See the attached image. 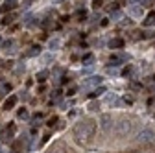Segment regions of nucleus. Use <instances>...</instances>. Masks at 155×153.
Here are the masks:
<instances>
[{"instance_id": "393cba45", "label": "nucleus", "mask_w": 155, "mask_h": 153, "mask_svg": "<svg viewBox=\"0 0 155 153\" xmlns=\"http://www.w3.org/2000/svg\"><path fill=\"white\" fill-rule=\"evenodd\" d=\"M55 122H57V118H55V116H54V118H50V120H48V125H54V124H55Z\"/></svg>"}, {"instance_id": "bb28decb", "label": "nucleus", "mask_w": 155, "mask_h": 153, "mask_svg": "<svg viewBox=\"0 0 155 153\" xmlns=\"http://www.w3.org/2000/svg\"><path fill=\"white\" fill-rule=\"evenodd\" d=\"M133 153H153V151H133Z\"/></svg>"}, {"instance_id": "1a4fd4ad", "label": "nucleus", "mask_w": 155, "mask_h": 153, "mask_svg": "<svg viewBox=\"0 0 155 153\" xmlns=\"http://www.w3.org/2000/svg\"><path fill=\"white\" fill-rule=\"evenodd\" d=\"M113 65H118L122 61H126V55H111V59H109Z\"/></svg>"}, {"instance_id": "4be33fe9", "label": "nucleus", "mask_w": 155, "mask_h": 153, "mask_svg": "<svg viewBox=\"0 0 155 153\" xmlns=\"http://www.w3.org/2000/svg\"><path fill=\"white\" fill-rule=\"evenodd\" d=\"M57 46H59V41H57V39H55V41H50V48H52V50L57 48Z\"/></svg>"}, {"instance_id": "20e7f679", "label": "nucleus", "mask_w": 155, "mask_h": 153, "mask_svg": "<svg viewBox=\"0 0 155 153\" xmlns=\"http://www.w3.org/2000/svg\"><path fill=\"white\" fill-rule=\"evenodd\" d=\"M100 124H102V129L104 131H109L111 125H113V116H111V114H104V116L100 118Z\"/></svg>"}, {"instance_id": "aec40b11", "label": "nucleus", "mask_w": 155, "mask_h": 153, "mask_svg": "<svg viewBox=\"0 0 155 153\" xmlns=\"http://www.w3.org/2000/svg\"><path fill=\"white\" fill-rule=\"evenodd\" d=\"M6 4H8V6H11V8H15V6L18 4V0H6Z\"/></svg>"}, {"instance_id": "0eeeda50", "label": "nucleus", "mask_w": 155, "mask_h": 153, "mask_svg": "<svg viewBox=\"0 0 155 153\" xmlns=\"http://www.w3.org/2000/svg\"><path fill=\"white\" fill-rule=\"evenodd\" d=\"M111 48H124V39H120V37H116V39H113L109 43Z\"/></svg>"}, {"instance_id": "9b49d317", "label": "nucleus", "mask_w": 155, "mask_h": 153, "mask_svg": "<svg viewBox=\"0 0 155 153\" xmlns=\"http://www.w3.org/2000/svg\"><path fill=\"white\" fill-rule=\"evenodd\" d=\"M102 83V78H100V76H94V78H91L85 85H100Z\"/></svg>"}, {"instance_id": "4468645a", "label": "nucleus", "mask_w": 155, "mask_h": 153, "mask_svg": "<svg viewBox=\"0 0 155 153\" xmlns=\"http://www.w3.org/2000/svg\"><path fill=\"white\" fill-rule=\"evenodd\" d=\"M37 54H41V46H33L26 55H30V57H31V55H37Z\"/></svg>"}, {"instance_id": "f03ea898", "label": "nucleus", "mask_w": 155, "mask_h": 153, "mask_svg": "<svg viewBox=\"0 0 155 153\" xmlns=\"http://www.w3.org/2000/svg\"><path fill=\"white\" fill-rule=\"evenodd\" d=\"M137 140H139L140 144L155 142V133H153V131H150V129H144V131H140L139 135H137Z\"/></svg>"}, {"instance_id": "f3484780", "label": "nucleus", "mask_w": 155, "mask_h": 153, "mask_svg": "<svg viewBox=\"0 0 155 153\" xmlns=\"http://www.w3.org/2000/svg\"><path fill=\"white\" fill-rule=\"evenodd\" d=\"M89 109H91V111H98V109H100L98 102H91V103H89Z\"/></svg>"}, {"instance_id": "2eb2a0df", "label": "nucleus", "mask_w": 155, "mask_h": 153, "mask_svg": "<svg viewBox=\"0 0 155 153\" xmlns=\"http://www.w3.org/2000/svg\"><path fill=\"white\" fill-rule=\"evenodd\" d=\"M102 92H105V89H104V87H100V89H96V90H94V92L91 94V96H92V98H98V96H100Z\"/></svg>"}, {"instance_id": "ddd939ff", "label": "nucleus", "mask_w": 155, "mask_h": 153, "mask_svg": "<svg viewBox=\"0 0 155 153\" xmlns=\"http://www.w3.org/2000/svg\"><path fill=\"white\" fill-rule=\"evenodd\" d=\"M15 46V43L13 41H8V43H2V48L6 50V52H11V48Z\"/></svg>"}, {"instance_id": "6ab92c4d", "label": "nucleus", "mask_w": 155, "mask_h": 153, "mask_svg": "<svg viewBox=\"0 0 155 153\" xmlns=\"http://www.w3.org/2000/svg\"><path fill=\"white\" fill-rule=\"evenodd\" d=\"M92 8H94V9H100V8H102V0H94V2H92Z\"/></svg>"}, {"instance_id": "dca6fc26", "label": "nucleus", "mask_w": 155, "mask_h": 153, "mask_svg": "<svg viewBox=\"0 0 155 153\" xmlns=\"http://www.w3.org/2000/svg\"><path fill=\"white\" fill-rule=\"evenodd\" d=\"M13 18H15V15H6L2 22H4V24H9V22H13Z\"/></svg>"}, {"instance_id": "f8f14e48", "label": "nucleus", "mask_w": 155, "mask_h": 153, "mask_svg": "<svg viewBox=\"0 0 155 153\" xmlns=\"http://www.w3.org/2000/svg\"><path fill=\"white\" fill-rule=\"evenodd\" d=\"M46 153H65V151H63V146H61V144H57V146L50 148V149H48Z\"/></svg>"}, {"instance_id": "c85d7f7f", "label": "nucleus", "mask_w": 155, "mask_h": 153, "mask_svg": "<svg viewBox=\"0 0 155 153\" xmlns=\"http://www.w3.org/2000/svg\"><path fill=\"white\" fill-rule=\"evenodd\" d=\"M0 153H2V151H0Z\"/></svg>"}, {"instance_id": "39448f33", "label": "nucleus", "mask_w": 155, "mask_h": 153, "mask_svg": "<svg viewBox=\"0 0 155 153\" xmlns=\"http://www.w3.org/2000/svg\"><path fill=\"white\" fill-rule=\"evenodd\" d=\"M129 131H131V124L124 120V122H122V124L118 125V135H120V137H126Z\"/></svg>"}, {"instance_id": "a878e982", "label": "nucleus", "mask_w": 155, "mask_h": 153, "mask_svg": "<svg viewBox=\"0 0 155 153\" xmlns=\"http://www.w3.org/2000/svg\"><path fill=\"white\" fill-rule=\"evenodd\" d=\"M9 9H13L11 6H8V4H4V8H2V11H9Z\"/></svg>"}, {"instance_id": "b1692460", "label": "nucleus", "mask_w": 155, "mask_h": 153, "mask_svg": "<svg viewBox=\"0 0 155 153\" xmlns=\"http://www.w3.org/2000/svg\"><path fill=\"white\" fill-rule=\"evenodd\" d=\"M74 92H76V89H74V87H70V89L67 90V94H68V96H72V94H74Z\"/></svg>"}, {"instance_id": "f257e3e1", "label": "nucleus", "mask_w": 155, "mask_h": 153, "mask_svg": "<svg viewBox=\"0 0 155 153\" xmlns=\"http://www.w3.org/2000/svg\"><path fill=\"white\" fill-rule=\"evenodd\" d=\"M94 129H96V122L91 120V118H87V120L80 122L74 127V138L78 142H87L94 135Z\"/></svg>"}, {"instance_id": "5701e85b", "label": "nucleus", "mask_w": 155, "mask_h": 153, "mask_svg": "<svg viewBox=\"0 0 155 153\" xmlns=\"http://www.w3.org/2000/svg\"><path fill=\"white\" fill-rule=\"evenodd\" d=\"M131 70H133V68H131V67H126V68H124V72H122V74H124V76H127V74H131Z\"/></svg>"}, {"instance_id": "cd10ccee", "label": "nucleus", "mask_w": 155, "mask_h": 153, "mask_svg": "<svg viewBox=\"0 0 155 153\" xmlns=\"http://www.w3.org/2000/svg\"><path fill=\"white\" fill-rule=\"evenodd\" d=\"M0 44H2V37H0Z\"/></svg>"}, {"instance_id": "6e6552de", "label": "nucleus", "mask_w": 155, "mask_h": 153, "mask_svg": "<svg viewBox=\"0 0 155 153\" xmlns=\"http://www.w3.org/2000/svg\"><path fill=\"white\" fill-rule=\"evenodd\" d=\"M142 24H144V26H153V24H155V11H151V13L146 17V21H144Z\"/></svg>"}, {"instance_id": "412c9836", "label": "nucleus", "mask_w": 155, "mask_h": 153, "mask_svg": "<svg viewBox=\"0 0 155 153\" xmlns=\"http://www.w3.org/2000/svg\"><path fill=\"white\" fill-rule=\"evenodd\" d=\"M83 63H92V55H91V54H87V55L83 57Z\"/></svg>"}, {"instance_id": "7ed1b4c3", "label": "nucleus", "mask_w": 155, "mask_h": 153, "mask_svg": "<svg viewBox=\"0 0 155 153\" xmlns=\"http://www.w3.org/2000/svg\"><path fill=\"white\" fill-rule=\"evenodd\" d=\"M13 135H15V125L11 124V125H8V127H4L2 131H0V140L2 142H11Z\"/></svg>"}, {"instance_id": "423d86ee", "label": "nucleus", "mask_w": 155, "mask_h": 153, "mask_svg": "<svg viewBox=\"0 0 155 153\" xmlns=\"http://www.w3.org/2000/svg\"><path fill=\"white\" fill-rule=\"evenodd\" d=\"M15 103H17V96H9V98L4 102V109H6V111H9V109H13V107H15Z\"/></svg>"}, {"instance_id": "9d476101", "label": "nucleus", "mask_w": 155, "mask_h": 153, "mask_svg": "<svg viewBox=\"0 0 155 153\" xmlns=\"http://www.w3.org/2000/svg\"><path fill=\"white\" fill-rule=\"evenodd\" d=\"M46 78H48V70H41V72L37 74V81H39V83H45Z\"/></svg>"}, {"instance_id": "a211bd4d", "label": "nucleus", "mask_w": 155, "mask_h": 153, "mask_svg": "<svg viewBox=\"0 0 155 153\" xmlns=\"http://www.w3.org/2000/svg\"><path fill=\"white\" fill-rule=\"evenodd\" d=\"M28 116V111L26 109H21V111H18V118H26Z\"/></svg>"}]
</instances>
